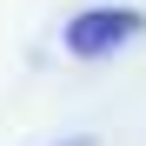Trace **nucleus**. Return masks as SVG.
I'll return each instance as SVG.
<instances>
[{
    "label": "nucleus",
    "instance_id": "nucleus-1",
    "mask_svg": "<svg viewBox=\"0 0 146 146\" xmlns=\"http://www.w3.org/2000/svg\"><path fill=\"white\" fill-rule=\"evenodd\" d=\"M139 27H146V20L133 7H93L80 20H66V53L73 60H100V53H113V46H126Z\"/></svg>",
    "mask_w": 146,
    "mask_h": 146
},
{
    "label": "nucleus",
    "instance_id": "nucleus-2",
    "mask_svg": "<svg viewBox=\"0 0 146 146\" xmlns=\"http://www.w3.org/2000/svg\"><path fill=\"white\" fill-rule=\"evenodd\" d=\"M66 146H93V139H66Z\"/></svg>",
    "mask_w": 146,
    "mask_h": 146
}]
</instances>
